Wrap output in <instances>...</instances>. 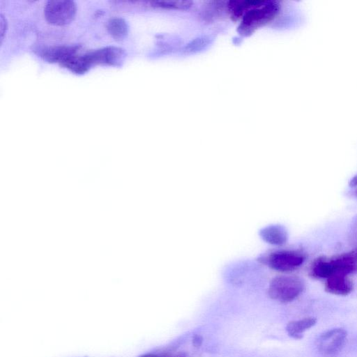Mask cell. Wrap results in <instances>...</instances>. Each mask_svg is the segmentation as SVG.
<instances>
[{
	"label": "cell",
	"instance_id": "6da1fadb",
	"mask_svg": "<svg viewBox=\"0 0 357 357\" xmlns=\"http://www.w3.org/2000/svg\"><path fill=\"white\" fill-rule=\"evenodd\" d=\"M305 289L304 281L294 275H280L273 278L268 287V296L281 303H289L298 297Z\"/></svg>",
	"mask_w": 357,
	"mask_h": 357
},
{
	"label": "cell",
	"instance_id": "7a4b0ae2",
	"mask_svg": "<svg viewBox=\"0 0 357 357\" xmlns=\"http://www.w3.org/2000/svg\"><path fill=\"white\" fill-rule=\"evenodd\" d=\"M262 260L273 270L288 272L300 267L305 256L298 250H281L269 254Z\"/></svg>",
	"mask_w": 357,
	"mask_h": 357
},
{
	"label": "cell",
	"instance_id": "3957f363",
	"mask_svg": "<svg viewBox=\"0 0 357 357\" xmlns=\"http://www.w3.org/2000/svg\"><path fill=\"white\" fill-rule=\"evenodd\" d=\"M76 10V4L72 1H50L45 6V15L49 23L63 26L73 20Z\"/></svg>",
	"mask_w": 357,
	"mask_h": 357
},
{
	"label": "cell",
	"instance_id": "277c9868",
	"mask_svg": "<svg viewBox=\"0 0 357 357\" xmlns=\"http://www.w3.org/2000/svg\"><path fill=\"white\" fill-rule=\"evenodd\" d=\"M347 336V333L344 328L328 330L319 336L317 340V347L323 355H335L343 347Z\"/></svg>",
	"mask_w": 357,
	"mask_h": 357
},
{
	"label": "cell",
	"instance_id": "5b68a950",
	"mask_svg": "<svg viewBox=\"0 0 357 357\" xmlns=\"http://www.w3.org/2000/svg\"><path fill=\"white\" fill-rule=\"evenodd\" d=\"M91 64H108L119 66L123 61L125 52L123 50L116 47H107L103 49L86 53Z\"/></svg>",
	"mask_w": 357,
	"mask_h": 357
},
{
	"label": "cell",
	"instance_id": "8992f818",
	"mask_svg": "<svg viewBox=\"0 0 357 357\" xmlns=\"http://www.w3.org/2000/svg\"><path fill=\"white\" fill-rule=\"evenodd\" d=\"M354 289L352 281L348 275L335 274L326 279L325 289L327 292L335 295L346 296Z\"/></svg>",
	"mask_w": 357,
	"mask_h": 357
},
{
	"label": "cell",
	"instance_id": "52a82bcc",
	"mask_svg": "<svg viewBox=\"0 0 357 357\" xmlns=\"http://www.w3.org/2000/svg\"><path fill=\"white\" fill-rule=\"evenodd\" d=\"M317 323L314 317H305L301 319L289 321L286 326L287 334L295 340H301L305 331L314 326Z\"/></svg>",
	"mask_w": 357,
	"mask_h": 357
},
{
	"label": "cell",
	"instance_id": "ba28073f",
	"mask_svg": "<svg viewBox=\"0 0 357 357\" xmlns=\"http://www.w3.org/2000/svg\"><path fill=\"white\" fill-rule=\"evenodd\" d=\"M261 238L266 242L274 245H282L287 240V232L281 225L268 226L260 231Z\"/></svg>",
	"mask_w": 357,
	"mask_h": 357
},
{
	"label": "cell",
	"instance_id": "9c48e42d",
	"mask_svg": "<svg viewBox=\"0 0 357 357\" xmlns=\"http://www.w3.org/2000/svg\"><path fill=\"white\" fill-rule=\"evenodd\" d=\"M109 33L116 40H122L128 34V26L126 22L120 17L111 19L107 23Z\"/></svg>",
	"mask_w": 357,
	"mask_h": 357
},
{
	"label": "cell",
	"instance_id": "30bf717a",
	"mask_svg": "<svg viewBox=\"0 0 357 357\" xmlns=\"http://www.w3.org/2000/svg\"><path fill=\"white\" fill-rule=\"evenodd\" d=\"M349 238L353 244L357 246V215L354 220L349 230Z\"/></svg>",
	"mask_w": 357,
	"mask_h": 357
},
{
	"label": "cell",
	"instance_id": "8fae6325",
	"mask_svg": "<svg viewBox=\"0 0 357 357\" xmlns=\"http://www.w3.org/2000/svg\"><path fill=\"white\" fill-rule=\"evenodd\" d=\"M203 341V338L200 335H195L192 337V344L195 347H199Z\"/></svg>",
	"mask_w": 357,
	"mask_h": 357
},
{
	"label": "cell",
	"instance_id": "7c38bea8",
	"mask_svg": "<svg viewBox=\"0 0 357 357\" xmlns=\"http://www.w3.org/2000/svg\"><path fill=\"white\" fill-rule=\"evenodd\" d=\"M139 357H177V356H167L165 354H155V353H148L143 354Z\"/></svg>",
	"mask_w": 357,
	"mask_h": 357
},
{
	"label": "cell",
	"instance_id": "4fadbf2b",
	"mask_svg": "<svg viewBox=\"0 0 357 357\" xmlns=\"http://www.w3.org/2000/svg\"><path fill=\"white\" fill-rule=\"evenodd\" d=\"M349 185L351 187L357 186V174L350 180Z\"/></svg>",
	"mask_w": 357,
	"mask_h": 357
},
{
	"label": "cell",
	"instance_id": "5bb4252c",
	"mask_svg": "<svg viewBox=\"0 0 357 357\" xmlns=\"http://www.w3.org/2000/svg\"><path fill=\"white\" fill-rule=\"evenodd\" d=\"M356 196L357 197V190H356Z\"/></svg>",
	"mask_w": 357,
	"mask_h": 357
}]
</instances>
